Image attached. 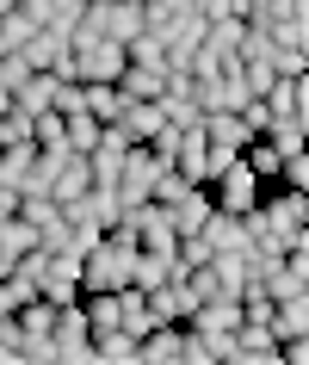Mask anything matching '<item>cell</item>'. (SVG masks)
<instances>
[{
  "label": "cell",
  "instance_id": "obj_1",
  "mask_svg": "<svg viewBox=\"0 0 309 365\" xmlns=\"http://www.w3.org/2000/svg\"><path fill=\"white\" fill-rule=\"evenodd\" d=\"M50 341H56V359L68 365H87L93 359V328H87V309L75 304H56V328H50Z\"/></svg>",
  "mask_w": 309,
  "mask_h": 365
},
{
  "label": "cell",
  "instance_id": "obj_2",
  "mask_svg": "<svg viewBox=\"0 0 309 365\" xmlns=\"http://www.w3.org/2000/svg\"><path fill=\"white\" fill-rule=\"evenodd\" d=\"M211 205H216V211H235V217L248 211V205H260V173H253L241 155L211 180Z\"/></svg>",
  "mask_w": 309,
  "mask_h": 365
},
{
  "label": "cell",
  "instance_id": "obj_3",
  "mask_svg": "<svg viewBox=\"0 0 309 365\" xmlns=\"http://www.w3.org/2000/svg\"><path fill=\"white\" fill-rule=\"evenodd\" d=\"M124 43L117 38H99V43H87V50H75V81H117L124 75Z\"/></svg>",
  "mask_w": 309,
  "mask_h": 365
},
{
  "label": "cell",
  "instance_id": "obj_4",
  "mask_svg": "<svg viewBox=\"0 0 309 365\" xmlns=\"http://www.w3.org/2000/svg\"><path fill=\"white\" fill-rule=\"evenodd\" d=\"M38 297H50V304H75V297H80V260H75V254H50V260H43Z\"/></svg>",
  "mask_w": 309,
  "mask_h": 365
},
{
  "label": "cell",
  "instance_id": "obj_5",
  "mask_svg": "<svg viewBox=\"0 0 309 365\" xmlns=\"http://www.w3.org/2000/svg\"><path fill=\"white\" fill-rule=\"evenodd\" d=\"M161 217H167V230H174V235H198V230H204V217H211V186L179 192L174 205H161Z\"/></svg>",
  "mask_w": 309,
  "mask_h": 365
},
{
  "label": "cell",
  "instance_id": "obj_6",
  "mask_svg": "<svg viewBox=\"0 0 309 365\" xmlns=\"http://www.w3.org/2000/svg\"><path fill=\"white\" fill-rule=\"evenodd\" d=\"M186 328H198V334H235L241 328V297H204L186 316Z\"/></svg>",
  "mask_w": 309,
  "mask_h": 365
},
{
  "label": "cell",
  "instance_id": "obj_7",
  "mask_svg": "<svg viewBox=\"0 0 309 365\" xmlns=\"http://www.w3.org/2000/svg\"><path fill=\"white\" fill-rule=\"evenodd\" d=\"M87 186H93V168H87V155L68 149V155L56 161V173H50V198H56V205H75Z\"/></svg>",
  "mask_w": 309,
  "mask_h": 365
},
{
  "label": "cell",
  "instance_id": "obj_8",
  "mask_svg": "<svg viewBox=\"0 0 309 365\" xmlns=\"http://www.w3.org/2000/svg\"><path fill=\"white\" fill-rule=\"evenodd\" d=\"M198 235H204V248H211V254H235V248H248V230H241V217H235V211H216V205H211V217H204V230H198Z\"/></svg>",
  "mask_w": 309,
  "mask_h": 365
},
{
  "label": "cell",
  "instance_id": "obj_9",
  "mask_svg": "<svg viewBox=\"0 0 309 365\" xmlns=\"http://www.w3.org/2000/svg\"><path fill=\"white\" fill-rule=\"evenodd\" d=\"M241 31H248V19H211V25H204V43H198V50H211V56L223 62V68H235Z\"/></svg>",
  "mask_w": 309,
  "mask_h": 365
},
{
  "label": "cell",
  "instance_id": "obj_10",
  "mask_svg": "<svg viewBox=\"0 0 309 365\" xmlns=\"http://www.w3.org/2000/svg\"><path fill=\"white\" fill-rule=\"evenodd\" d=\"M136 359L142 365H179V322H161L136 341Z\"/></svg>",
  "mask_w": 309,
  "mask_h": 365
},
{
  "label": "cell",
  "instance_id": "obj_11",
  "mask_svg": "<svg viewBox=\"0 0 309 365\" xmlns=\"http://www.w3.org/2000/svg\"><path fill=\"white\" fill-rule=\"evenodd\" d=\"M198 130H204V143H223V149H248V136H253L241 124V112H204Z\"/></svg>",
  "mask_w": 309,
  "mask_h": 365
},
{
  "label": "cell",
  "instance_id": "obj_12",
  "mask_svg": "<svg viewBox=\"0 0 309 365\" xmlns=\"http://www.w3.org/2000/svg\"><path fill=\"white\" fill-rule=\"evenodd\" d=\"M161 87H167V68L124 62V75H117V93H124V99H161Z\"/></svg>",
  "mask_w": 309,
  "mask_h": 365
},
{
  "label": "cell",
  "instance_id": "obj_13",
  "mask_svg": "<svg viewBox=\"0 0 309 365\" xmlns=\"http://www.w3.org/2000/svg\"><path fill=\"white\" fill-rule=\"evenodd\" d=\"M93 359L136 365V334H130V328H93Z\"/></svg>",
  "mask_w": 309,
  "mask_h": 365
},
{
  "label": "cell",
  "instance_id": "obj_14",
  "mask_svg": "<svg viewBox=\"0 0 309 365\" xmlns=\"http://www.w3.org/2000/svg\"><path fill=\"white\" fill-rule=\"evenodd\" d=\"M260 136H266L278 155H297V149H309V118H266Z\"/></svg>",
  "mask_w": 309,
  "mask_h": 365
},
{
  "label": "cell",
  "instance_id": "obj_15",
  "mask_svg": "<svg viewBox=\"0 0 309 365\" xmlns=\"http://www.w3.org/2000/svg\"><path fill=\"white\" fill-rule=\"evenodd\" d=\"M80 93H87V112H93L99 124H117V112H124L117 81H80Z\"/></svg>",
  "mask_w": 309,
  "mask_h": 365
},
{
  "label": "cell",
  "instance_id": "obj_16",
  "mask_svg": "<svg viewBox=\"0 0 309 365\" xmlns=\"http://www.w3.org/2000/svg\"><path fill=\"white\" fill-rule=\"evenodd\" d=\"M99 130H105V124H99L93 112H62V143H68V149L75 155H87L99 143Z\"/></svg>",
  "mask_w": 309,
  "mask_h": 365
},
{
  "label": "cell",
  "instance_id": "obj_17",
  "mask_svg": "<svg viewBox=\"0 0 309 365\" xmlns=\"http://www.w3.org/2000/svg\"><path fill=\"white\" fill-rule=\"evenodd\" d=\"M241 161H248V168L260 173V186H266V180H278V168H285V155L272 149L266 136H248V149H241Z\"/></svg>",
  "mask_w": 309,
  "mask_h": 365
},
{
  "label": "cell",
  "instance_id": "obj_18",
  "mask_svg": "<svg viewBox=\"0 0 309 365\" xmlns=\"http://www.w3.org/2000/svg\"><path fill=\"white\" fill-rule=\"evenodd\" d=\"M266 211L278 217V223H285V230H303V223H309V192H297V186H285V192L272 198Z\"/></svg>",
  "mask_w": 309,
  "mask_h": 365
},
{
  "label": "cell",
  "instance_id": "obj_19",
  "mask_svg": "<svg viewBox=\"0 0 309 365\" xmlns=\"http://www.w3.org/2000/svg\"><path fill=\"white\" fill-rule=\"evenodd\" d=\"M179 192H192V180H186V173L174 168V161H167V168H154V186H149V198H154V205H174Z\"/></svg>",
  "mask_w": 309,
  "mask_h": 365
},
{
  "label": "cell",
  "instance_id": "obj_20",
  "mask_svg": "<svg viewBox=\"0 0 309 365\" xmlns=\"http://www.w3.org/2000/svg\"><path fill=\"white\" fill-rule=\"evenodd\" d=\"M80 13H87V0H50V6H43V25H50V31H68Z\"/></svg>",
  "mask_w": 309,
  "mask_h": 365
},
{
  "label": "cell",
  "instance_id": "obj_21",
  "mask_svg": "<svg viewBox=\"0 0 309 365\" xmlns=\"http://www.w3.org/2000/svg\"><path fill=\"white\" fill-rule=\"evenodd\" d=\"M50 112H87V93H80V81H56V99H50Z\"/></svg>",
  "mask_w": 309,
  "mask_h": 365
},
{
  "label": "cell",
  "instance_id": "obj_22",
  "mask_svg": "<svg viewBox=\"0 0 309 365\" xmlns=\"http://www.w3.org/2000/svg\"><path fill=\"white\" fill-rule=\"evenodd\" d=\"M278 75H309V50H278Z\"/></svg>",
  "mask_w": 309,
  "mask_h": 365
},
{
  "label": "cell",
  "instance_id": "obj_23",
  "mask_svg": "<svg viewBox=\"0 0 309 365\" xmlns=\"http://www.w3.org/2000/svg\"><path fill=\"white\" fill-rule=\"evenodd\" d=\"M0 217H19V186H0Z\"/></svg>",
  "mask_w": 309,
  "mask_h": 365
},
{
  "label": "cell",
  "instance_id": "obj_24",
  "mask_svg": "<svg viewBox=\"0 0 309 365\" xmlns=\"http://www.w3.org/2000/svg\"><path fill=\"white\" fill-rule=\"evenodd\" d=\"M0 112H13V93H6V87H0Z\"/></svg>",
  "mask_w": 309,
  "mask_h": 365
},
{
  "label": "cell",
  "instance_id": "obj_25",
  "mask_svg": "<svg viewBox=\"0 0 309 365\" xmlns=\"http://www.w3.org/2000/svg\"><path fill=\"white\" fill-rule=\"evenodd\" d=\"M6 359H13V346H6V341H0V365H6Z\"/></svg>",
  "mask_w": 309,
  "mask_h": 365
}]
</instances>
